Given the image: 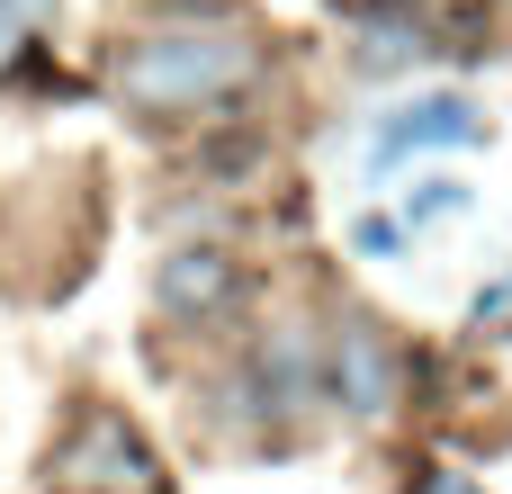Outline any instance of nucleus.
Segmentation results:
<instances>
[{
	"mask_svg": "<svg viewBox=\"0 0 512 494\" xmlns=\"http://www.w3.org/2000/svg\"><path fill=\"white\" fill-rule=\"evenodd\" d=\"M252 36L234 18H171V27H144L126 54H117V99L135 117H171V108H207L225 90L252 81Z\"/></svg>",
	"mask_w": 512,
	"mask_h": 494,
	"instance_id": "nucleus-1",
	"label": "nucleus"
},
{
	"mask_svg": "<svg viewBox=\"0 0 512 494\" xmlns=\"http://www.w3.org/2000/svg\"><path fill=\"white\" fill-rule=\"evenodd\" d=\"M54 477L72 494H162V468H153V450L135 441L126 414H90L72 432V450L54 459Z\"/></svg>",
	"mask_w": 512,
	"mask_h": 494,
	"instance_id": "nucleus-2",
	"label": "nucleus"
},
{
	"mask_svg": "<svg viewBox=\"0 0 512 494\" xmlns=\"http://www.w3.org/2000/svg\"><path fill=\"white\" fill-rule=\"evenodd\" d=\"M324 387H333L342 414L378 423V414L396 405V342H387V324L342 315V324H333V369H324Z\"/></svg>",
	"mask_w": 512,
	"mask_h": 494,
	"instance_id": "nucleus-3",
	"label": "nucleus"
},
{
	"mask_svg": "<svg viewBox=\"0 0 512 494\" xmlns=\"http://www.w3.org/2000/svg\"><path fill=\"white\" fill-rule=\"evenodd\" d=\"M243 297V270H234V252H207V243H189V252H162V270H153V306L171 315V324H207V315H225Z\"/></svg>",
	"mask_w": 512,
	"mask_h": 494,
	"instance_id": "nucleus-4",
	"label": "nucleus"
},
{
	"mask_svg": "<svg viewBox=\"0 0 512 494\" xmlns=\"http://www.w3.org/2000/svg\"><path fill=\"white\" fill-rule=\"evenodd\" d=\"M252 387H261V405H270L279 423H297V414H306V396L324 387L315 333H306V324H270V333H261V351H252Z\"/></svg>",
	"mask_w": 512,
	"mask_h": 494,
	"instance_id": "nucleus-5",
	"label": "nucleus"
},
{
	"mask_svg": "<svg viewBox=\"0 0 512 494\" xmlns=\"http://www.w3.org/2000/svg\"><path fill=\"white\" fill-rule=\"evenodd\" d=\"M423 144H477V108H468V99H414L396 126H378L369 162L387 171V162H405V153H423Z\"/></svg>",
	"mask_w": 512,
	"mask_h": 494,
	"instance_id": "nucleus-6",
	"label": "nucleus"
},
{
	"mask_svg": "<svg viewBox=\"0 0 512 494\" xmlns=\"http://www.w3.org/2000/svg\"><path fill=\"white\" fill-rule=\"evenodd\" d=\"M432 45H423V27L414 18H369V36H360V72H405V63H423Z\"/></svg>",
	"mask_w": 512,
	"mask_h": 494,
	"instance_id": "nucleus-7",
	"label": "nucleus"
},
{
	"mask_svg": "<svg viewBox=\"0 0 512 494\" xmlns=\"http://www.w3.org/2000/svg\"><path fill=\"white\" fill-rule=\"evenodd\" d=\"M45 9H54V0H0V63H9L36 27H45Z\"/></svg>",
	"mask_w": 512,
	"mask_h": 494,
	"instance_id": "nucleus-8",
	"label": "nucleus"
},
{
	"mask_svg": "<svg viewBox=\"0 0 512 494\" xmlns=\"http://www.w3.org/2000/svg\"><path fill=\"white\" fill-rule=\"evenodd\" d=\"M459 207H468V189H459V180H423V189H414V225H432V216H459Z\"/></svg>",
	"mask_w": 512,
	"mask_h": 494,
	"instance_id": "nucleus-9",
	"label": "nucleus"
},
{
	"mask_svg": "<svg viewBox=\"0 0 512 494\" xmlns=\"http://www.w3.org/2000/svg\"><path fill=\"white\" fill-rule=\"evenodd\" d=\"M351 243H360V252H396V243H405V234H396V225H387V216H360V225H351Z\"/></svg>",
	"mask_w": 512,
	"mask_h": 494,
	"instance_id": "nucleus-10",
	"label": "nucleus"
},
{
	"mask_svg": "<svg viewBox=\"0 0 512 494\" xmlns=\"http://www.w3.org/2000/svg\"><path fill=\"white\" fill-rule=\"evenodd\" d=\"M432 494H477V486H459V477H450V486H432Z\"/></svg>",
	"mask_w": 512,
	"mask_h": 494,
	"instance_id": "nucleus-11",
	"label": "nucleus"
}]
</instances>
